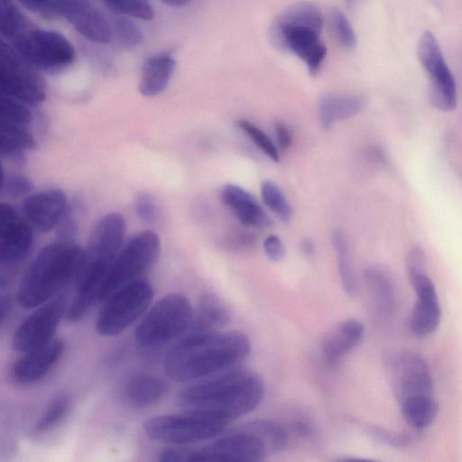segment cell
<instances>
[{
    "label": "cell",
    "instance_id": "cell-1",
    "mask_svg": "<svg viewBox=\"0 0 462 462\" xmlns=\"http://www.w3.org/2000/svg\"><path fill=\"white\" fill-rule=\"evenodd\" d=\"M250 351V339L241 331L185 333L165 353L162 365L174 382H196L231 370Z\"/></svg>",
    "mask_w": 462,
    "mask_h": 462
},
{
    "label": "cell",
    "instance_id": "cell-2",
    "mask_svg": "<svg viewBox=\"0 0 462 462\" xmlns=\"http://www.w3.org/2000/svg\"><path fill=\"white\" fill-rule=\"evenodd\" d=\"M263 380L247 370H228L183 388L179 405L188 409L215 411L229 421L254 410L264 396Z\"/></svg>",
    "mask_w": 462,
    "mask_h": 462
},
{
    "label": "cell",
    "instance_id": "cell-3",
    "mask_svg": "<svg viewBox=\"0 0 462 462\" xmlns=\"http://www.w3.org/2000/svg\"><path fill=\"white\" fill-rule=\"evenodd\" d=\"M84 250L69 241L42 248L25 272L18 287L19 305L31 310L49 301L73 280H77Z\"/></svg>",
    "mask_w": 462,
    "mask_h": 462
},
{
    "label": "cell",
    "instance_id": "cell-4",
    "mask_svg": "<svg viewBox=\"0 0 462 462\" xmlns=\"http://www.w3.org/2000/svg\"><path fill=\"white\" fill-rule=\"evenodd\" d=\"M229 420L207 409H188L181 412L153 416L143 422L147 438L171 446H188L216 438Z\"/></svg>",
    "mask_w": 462,
    "mask_h": 462
},
{
    "label": "cell",
    "instance_id": "cell-5",
    "mask_svg": "<svg viewBox=\"0 0 462 462\" xmlns=\"http://www.w3.org/2000/svg\"><path fill=\"white\" fill-rule=\"evenodd\" d=\"M194 310L181 294L171 293L157 300L134 330V339L143 347L164 345L184 335L192 321Z\"/></svg>",
    "mask_w": 462,
    "mask_h": 462
},
{
    "label": "cell",
    "instance_id": "cell-6",
    "mask_svg": "<svg viewBox=\"0 0 462 462\" xmlns=\"http://www.w3.org/2000/svg\"><path fill=\"white\" fill-rule=\"evenodd\" d=\"M268 455L264 443L259 438L238 430L199 448L172 446L161 453L160 460L164 462H251L261 461Z\"/></svg>",
    "mask_w": 462,
    "mask_h": 462
},
{
    "label": "cell",
    "instance_id": "cell-7",
    "mask_svg": "<svg viewBox=\"0 0 462 462\" xmlns=\"http://www.w3.org/2000/svg\"><path fill=\"white\" fill-rule=\"evenodd\" d=\"M7 43L33 68L47 72L63 70L76 59L70 42L52 30L30 25Z\"/></svg>",
    "mask_w": 462,
    "mask_h": 462
},
{
    "label": "cell",
    "instance_id": "cell-8",
    "mask_svg": "<svg viewBox=\"0 0 462 462\" xmlns=\"http://www.w3.org/2000/svg\"><path fill=\"white\" fill-rule=\"evenodd\" d=\"M153 297L152 285L136 279L106 300L96 319V330L103 337H114L129 328L150 308Z\"/></svg>",
    "mask_w": 462,
    "mask_h": 462
},
{
    "label": "cell",
    "instance_id": "cell-9",
    "mask_svg": "<svg viewBox=\"0 0 462 462\" xmlns=\"http://www.w3.org/2000/svg\"><path fill=\"white\" fill-rule=\"evenodd\" d=\"M160 239L153 231L146 230L134 236L115 259L99 292V301H105L113 292L138 279L157 260Z\"/></svg>",
    "mask_w": 462,
    "mask_h": 462
},
{
    "label": "cell",
    "instance_id": "cell-10",
    "mask_svg": "<svg viewBox=\"0 0 462 462\" xmlns=\"http://www.w3.org/2000/svg\"><path fill=\"white\" fill-rule=\"evenodd\" d=\"M13 47L2 40L0 49L1 95L27 106L41 104L46 97L42 79Z\"/></svg>",
    "mask_w": 462,
    "mask_h": 462
},
{
    "label": "cell",
    "instance_id": "cell-11",
    "mask_svg": "<svg viewBox=\"0 0 462 462\" xmlns=\"http://www.w3.org/2000/svg\"><path fill=\"white\" fill-rule=\"evenodd\" d=\"M417 53L429 79V95L432 105L444 112L454 110L457 104L456 80L431 32L425 31L420 35Z\"/></svg>",
    "mask_w": 462,
    "mask_h": 462
},
{
    "label": "cell",
    "instance_id": "cell-12",
    "mask_svg": "<svg viewBox=\"0 0 462 462\" xmlns=\"http://www.w3.org/2000/svg\"><path fill=\"white\" fill-rule=\"evenodd\" d=\"M35 309L21 322L13 336V349L21 354L54 339L57 328L66 315V300L63 296H56Z\"/></svg>",
    "mask_w": 462,
    "mask_h": 462
},
{
    "label": "cell",
    "instance_id": "cell-13",
    "mask_svg": "<svg viewBox=\"0 0 462 462\" xmlns=\"http://www.w3.org/2000/svg\"><path fill=\"white\" fill-rule=\"evenodd\" d=\"M387 369L399 404L412 397L432 395V378L427 363L419 355L407 351L392 355Z\"/></svg>",
    "mask_w": 462,
    "mask_h": 462
},
{
    "label": "cell",
    "instance_id": "cell-14",
    "mask_svg": "<svg viewBox=\"0 0 462 462\" xmlns=\"http://www.w3.org/2000/svg\"><path fill=\"white\" fill-rule=\"evenodd\" d=\"M319 34V31L309 26L285 24L277 21L271 27L272 42L278 49L290 51L300 59L311 76L319 72L327 55V48Z\"/></svg>",
    "mask_w": 462,
    "mask_h": 462
},
{
    "label": "cell",
    "instance_id": "cell-15",
    "mask_svg": "<svg viewBox=\"0 0 462 462\" xmlns=\"http://www.w3.org/2000/svg\"><path fill=\"white\" fill-rule=\"evenodd\" d=\"M33 242L32 226L10 204H0V263L12 266L26 257Z\"/></svg>",
    "mask_w": 462,
    "mask_h": 462
},
{
    "label": "cell",
    "instance_id": "cell-16",
    "mask_svg": "<svg viewBox=\"0 0 462 462\" xmlns=\"http://www.w3.org/2000/svg\"><path fill=\"white\" fill-rule=\"evenodd\" d=\"M60 18L93 42L105 44L112 39L108 17L85 0H60Z\"/></svg>",
    "mask_w": 462,
    "mask_h": 462
},
{
    "label": "cell",
    "instance_id": "cell-17",
    "mask_svg": "<svg viewBox=\"0 0 462 462\" xmlns=\"http://www.w3.org/2000/svg\"><path fill=\"white\" fill-rule=\"evenodd\" d=\"M408 277L416 294L410 319L411 329L419 337L428 336L436 330L440 320V307L434 283L426 273Z\"/></svg>",
    "mask_w": 462,
    "mask_h": 462
},
{
    "label": "cell",
    "instance_id": "cell-18",
    "mask_svg": "<svg viewBox=\"0 0 462 462\" xmlns=\"http://www.w3.org/2000/svg\"><path fill=\"white\" fill-rule=\"evenodd\" d=\"M66 207L67 198L64 192L51 189L28 196L23 203V213L32 227L47 232L58 225Z\"/></svg>",
    "mask_w": 462,
    "mask_h": 462
},
{
    "label": "cell",
    "instance_id": "cell-19",
    "mask_svg": "<svg viewBox=\"0 0 462 462\" xmlns=\"http://www.w3.org/2000/svg\"><path fill=\"white\" fill-rule=\"evenodd\" d=\"M63 352V341L53 339L39 348L23 353L12 365L11 375L22 384L40 381L57 364Z\"/></svg>",
    "mask_w": 462,
    "mask_h": 462
},
{
    "label": "cell",
    "instance_id": "cell-20",
    "mask_svg": "<svg viewBox=\"0 0 462 462\" xmlns=\"http://www.w3.org/2000/svg\"><path fill=\"white\" fill-rule=\"evenodd\" d=\"M220 199L245 226L267 227L271 219L256 199L243 188L226 184L220 191Z\"/></svg>",
    "mask_w": 462,
    "mask_h": 462
},
{
    "label": "cell",
    "instance_id": "cell-21",
    "mask_svg": "<svg viewBox=\"0 0 462 462\" xmlns=\"http://www.w3.org/2000/svg\"><path fill=\"white\" fill-rule=\"evenodd\" d=\"M176 65V60L170 51H162L148 57L142 66L139 92L147 97L162 93L174 75Z\"/></svg>",
    "mask_w": 462,
    "mask_h": 462
},
{
    "label": "cell",
    "instance_id": "cell-22",
    "mask_svg": "<svg viewBox=\"0 0 462 462\" xmlns=\"http://www.w3.org/2000/svg\"><path fill=\"white\" fill-rule=\"evenodd\" d=\"M364 333V325L356 319H346L337 324L328 334L322 345L327 361L336 363L348 355L359 345Z\"/></svg>",
    "mask_w": 462,
    "mask_h": 462
},
{
    "label": "cell",
    "instance_id": "cell-23",
    "mask_svg": "<svg viewBox=\"0 0 462 462\" xmlns=\"http://www.w3.org/2000/svg\"><path fill=\"white\" fill-rule=\"evenodd\" d=\"M231 319V311L222 300L213 294L201 296L186 333H213L221 331Z\"/></svg>",
    "mask_w": 462,
    "mask_h": 462
},
{
    "label": "cell",
    "instance_id": "cell-24",
    "mask_svg": "<svg viewBox=\"0 0 462 462\" xmlns=\"http://www.w3.org/2000/svg\"><path fill=\"white\" fill-rule=\"evenodd\" d=\"M365 106V99L360 95L326 93L319 101L320 124L329 129L334 123L357 115Z\"/></svg>",
    "mask_w": 462,
    "mask_h": 462
},
{
    "label": "cell",
    "instance_id": "cell-25",
    "mask_svg": "<svg viewBox=\"0 0 462 462\" xmlns=\"http://www.w3.org/2000/svg\"><path fill=\"white\" fill-rule=\"evenodd\" d=\"M168 391L167 383L152 374H138L131 378L125 388L127 402L134 408H147L158 403Z\"/></svg>",
    "mask_w": 462,
    "mask_h": 462
},
{
    "label": "cell",
    "instance_id": "cell-26",
    "mask_svg": "<svg viewBox=\"0 0 462 462\" xmlns=\"http://www.w3.org/2000/svg\"><path fill=\"white\" fill-rule=\"evenodd\" d=\"M365 283L374 305L383 313H392L396 307V292L389 275L380 268L371 267L365 273Z\"/></svg>",
    "mask_w": 462,
    "mask_h": 462
},
{
    "label": "cell",
    "instance_id": "cell-27",
    "mask_svg": "<svg viewBox=\"0 0 462 462\" xmlns=\"http://www.w3.org/2000/svg\"><path fill=\"white\" fill-rule=\"evenodd\" d=\"M34 146V139L27 126L0 119V153L9 158L21 154Z\"/></svg>",
    "mask_w": 462,
    "mask_h": 462
},
{
    "label": "cell",
    "instance_id": "cell-28",
    "mask_svg": "<svg viewBox=\"0 0 462 462\" xmlns=\"http://www.w3.org/2000/svg\"><path fill=\"white\" fill-rule=\"evenodd\" d=\"M402 415L405 421L414 429H424L435 420L439 405L432 395L412 397L401 404Z\"/></svg>",
    "mask_w": 462,
    "mask_h": 462
},
{
    "label": "cell",
    "instance_id": "cell-29",
    "mask_svg": "<svg viewBox=\"0 0 462 462\" xmlns=\"http://www.w3.org/2000/svg\"><path fill=\"white\" fill-rule=\"evenodd\" d=\"M254 434L265 445L268 453H275L283 449L288 443V432L280 423L270 420L250 421L239 429Z\"/></svg>",
    "mask_w": 462,
    "mask_h": 462
},
{
    "label": "cell",
    "instance_id": "cell-30",
    "mask_svg": "<svg viewBox=\"0 0 462 462\" xmlns=\"http://www.w3.org/2000/svg\"><path fill=\"white\" fill-rule=\"evenodd\" d=\"M112 31V39L125 49L137 48L143 42V33L139 25L131 17L113 12L108 16Z\"/></svg>",
    "mask_w": 462,
    "mask_h": 462
},
{
    "label": "cell",
    "instance_id": "cell-31",
    "mask_svg": "<svg viewBox=\"0 0 462 462\" xmlns=\"http://www.w3.org/2000/svg\"><path fill=\"white\" fill-rule=\"evenodd\" d=\"M279 23L304 25L321 32L323 16L321 11L310 3H298L284 10L276 20Z\"/></svg>",
    "mask_w": 462,
    "mask_h": 462
},
{
    "label": "cell",
    "instance_id": "cell-32",
    "mask_svg": "<svg viewBox=\"0 0 462 462\" xmlns=\"http://www.w3.org/2000/svg\"><path fill=\"white\" fill-rule=\"evenodd\" d=\"M332 244L337 253L338 273L342 286L349 296H355L356 293V282L349 258L348 245L342 231H334L332 234Z\"/></svg>",
    "mask_w": 462,
    "mask_h": 462
},
{
    "label": "cell",
    "instance_id": "cell-33",
    "mask_svg": "<svg viewBox=\"0 0 462 462\" xmlns=\"http://www.w3.org/2000/svg\"><path fill=\"white\" fill-rule=\"evenodd\" d=\"M1 36L8 42L31 24L17 8L14 0H1Z\"/></svg>",
    "mask_w": 462,
    "mask_h": 462
},
{
    "label": "cell",
    "instance_id": "cell-34",
    "mask_svg": "<svg viewBox=\"0 0 462 462\" xmlns=\"http://www.w3.org/2000/svg\"><path fill=\"white\" fill-rule=\"evenodd\" d=\"M70 406L71 400L69 395L60 394L56 397L34 425V433L43 434L56 428L65 419Z\"/></svg>",
    "mask_w": 462,
    "mask_h": 462
},
{
    "label": "cell",
    "instance_id": "cell-35",
    "mask_svg": "<svg viewBox=\"0 0 462 462\" xmlns=\"http://www.w3.org/2000/svg\"><path fill=\"white\" fill-rule=\"evenodd\" d=\"M261 196L263 203L284 223L291 220L292 209L280 187L272 180L261 185Z\"/></svg>",
    "mask_w": 462,
    "mask_h": 462
},
{
    "label": "cell",
    "instance_id": "cell-36",
    "mask_svg": "<svg viewBox=\"0 0 462 462\" xmlns=\"http://www.w3.org/2000/svg\"><path fill=\"white\" fill-rule=\"evenodd\" d=\"M103 2L112 12L131 18L151 21L155 14L149 0H103Z\"/></svg>",
    "mask_w": 462,
    "mask_h": 462
},
{
    "label": "cell",
    "instance_id": "cell-37",
    "mask_svg": "<svg viewBox=\"0 0 462 462\" xmlns=\"http://www.w3.org/2000/svg\"><path fill=\"white\" fill-rule=\"evenodd\" d=\"M237 125L268 158L275 162L280 161L277 146L262 129L252 122L245 119H240L237 122Z\"/></svg>",
    "mask_w": 462,
    "mask_h": 462
},
{
    "label": "cell",
    "instance_id": "cell-38",
    "mask_svg": "<svg viewBox=\"0 0 462 462\" xmlns=\"http://www.w3.org/2000/svg\"><path fill=\"white\" fill-rule=\"evenodd\" d=\"M0 119L28 126L32 115L27 105L6 96H0Z\"/></svg>",
    "mask_w": 462,
    "mask_h": 462
},
{
    "label": "cell",
    "instance_id": "cell-39",
    "mask_svg": "<svg viewBox=\"0 0 462 462\" xmlns=\"http://www.w3.org/2000/svg\"><path fill=\"white\" fill-rule=\"evenodd\" d=\"M330 27L341 46L347 50L356 45V32L346 16L337 8L330 13Z\"/></svg>",
    "mask_w": 462,
    "mask_h": 462
},
{
    "label": "cell",
    "instance_id": "cell-40",
    "mask_svg": "<svg viewBox=\"0 0 462 462\" xmlns=\"http://www.w3.org/2000/svg\"><path fill=\"white\" fill-rule=\"evenodd\" d=\"M33 186L32 181L23 175L17 173L2 174L1 191L11 198H19L31 193Z\"/></svg>",
    "mask_w": 462,
    "mask_h": 462
},
{
    "label": "cell",
    "instance_id": "cell-41",
    "mask_svg": "<svg viewBox=\"0 0 462 462\" xmlns=\"http://www.w3.org/2000/svg\"><path fill=\"white\" fill-rule=\"evenodd\" d=\"M29 11L46 19L60 18V0H17Z\"/></svg>",
    "mask_w": 462,
    "mask_h": 462
},
{
    "label": "cell",
    "instance_id": "cell-42",
    "mask_svg": "<svg viewBox=\"0 0 462 462\" xmlns=\"http://www.w3.org/2000/svg\"><path fill=\"white\" fill-rule=\"evenodd\" d=\"M137 217L144 223H152L157 216V207L153 199L147 193L139 194L134 200Z\"/></svg>",
    "mask_w": 462,
    "mask_h": 462
},
{
    "label": "cell",
    "instance_id": "cell-43",
    "mask_svg": "<svg viewBox=\"0 0 462 462\" xmlns=\"http://www.w3.org/2000/svg\"><path fill=\"white\" fill-rule=\"evenodd\" d=\"M369 433L378 441L394 447L407 446L411 440L407 434L392 433L380 428H371Z\"/></svg>",
    "mask_w": 462,
    "mask_h": 462
},
{
    "label": "cell",
    "instance_id": "cell-44",
    "mask_svg": "<svg viewBox=\"0 0 462 462\" xmlns=\"http://www.w3.org/2000/svg\"><path fill=\"white\" fill-rule=\"evenodd\" d=\"M263 250L267 257L273 262L281 261L285 254L283 243L281 238L275 235H270L264 239Z\"/></svg>",
    "mask_w": 462,
    "mask_h": 462
},
{
    "label": "cell",
    "instance_id": "cell-45",
    "mask_svg": "<svg viewBox=\"0 0 462 462\" xmlns=\"http://www.w3.org/2000/svg\"><path fill=\"white\" fill-rule=\"evenodd\" d=\"M275 134L278 144L282 150H286L291 144V133L288 126L283 123H277L275 125Z\"/></svg>",
    "mask_w": 462,
    "mask_h": 462
},
{
    "label": "cell",
    "instance_id": "cell-46",
    "mask_svg": "<svg viewBox=\"0 0 462 462\" xmlns=\"http://www.w3.org/2000/svg\"><path fill=\"white\" fill-rule=\"evenodd\" d=\"M162 4L169 5L171 7H182L185 6L189 0H159Z\"/></svg>",
    "mask_w": 462,
    "mask_h": 462
},
{
    "label": "cell",
    "instance_id": "cell-47",
    "mask_svg": "<svg viewBox=\"0 0 462 462\" xmlns=\"http://www.w3.org/2000/svg\"><path fill=\"white\" fill-rule=\"evenodd\" d=\"M301 248H302L303 253L306 255H311L314 253V245H313L312 241L310 239H306L302 243Z\"/></svg>",
    "mask_w": 462,
    "mask_h": 462
},
{
    "label": "cell",
    "instance_id": "cell-48",
    "mask_svg": "<svg viewBox=\"0 0 462 462\" xmlns=\"http://www.w3.org/2000/svg\"><path fill=\"white\" fill-rule=\"evenodd\" d=\"M349 7H353L356 5L359 0H345Z\"/></svg>",
    "mask_w": 462,
    "mask_h": 462
}]
</instances>
